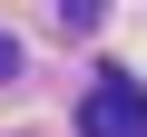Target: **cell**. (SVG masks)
<instances>
[{
    "instance_id": "cell-1",
    "label": "cell",
    "mask_w": 147,
    "mask_h": 137,
    "mask_svg": "<svg viewBox=\"0 0 147 137\" xmlns=\"http://www.w3.org/2000/svg\"><path fill=\"white\" fill-rule=\"evenodd\" d=\"M79 137H147V88L127 79V68H108V79L88 88V108H79Z\"/></svg>"
},
{
    "instance_id": "cell-3",
    "label": "cell",
    "mask_w": 147,
    "mask_h": 137,
    "mask_svg": "<svg viewBox=\"0 0 147 137\" xmlns=\"http://www.w3.org/2000/svg\"><path fill=\"white\" fill-rule=\"evenodd\" d=\"M0 79H20V39H10V30H0Z\"/></svg>"
},
{
    "instance_id": "cell-2",
    "label": "cell",
    "mask_w": 147,
    "mask_h": 137,
    "mask_svg": "<svg viewBox=\"0 0 147 137\" xmlns=\"http://www.w3.org/2000/svg\"><path fill=\"white\" fill-rule=\"evenodd\" d=\"M59 10H69V30H98V10H108V0H59Z\"/></svg>"
}]
</instances>
